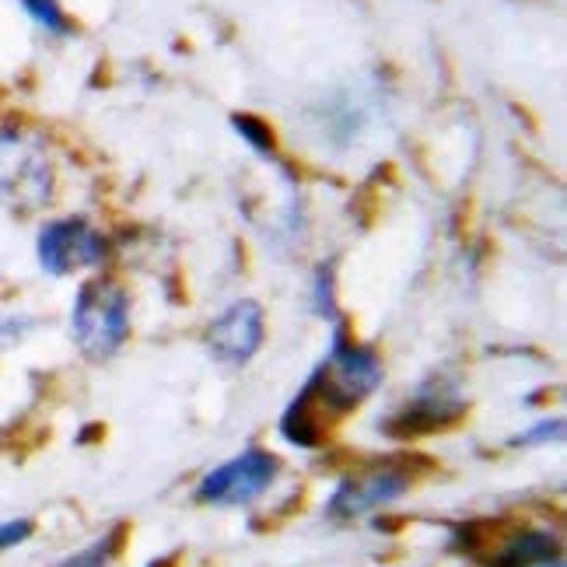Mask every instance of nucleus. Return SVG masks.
Masks as SVG:
<instances>
[{"label":"nucleus","instance_id":"obj_1","mask_svg":"<svg viewBox=\"0 0 567 567\" xmlns=\"http://www.w3.org/2000/svg\"><path fill=\"white\" fill-rule=\"evenodd\" d=\"M382 358L337 326L330 354L284 410L280 434L298 449H319L326 442V431L358 410L382 385Z\"/></svg>","mask_w":567,"mask_h":567},{"label":"nucleus","instance_id":"obj_2","mask_svg":"<svg viewBox=\"0 0 567 567\" xmlns=\"http://www.w3.org/2000/svg\"><path fill=\"white\" fill-rule=\"evenodd\" d=\"M71 333L89 361H109L130 337V295L109 277L84 280L71 305Z\"/></svg>","mask_w":567,"mask_h":567},{"label":"nucleus","instance_id":"obj_3","mask_svg":"<svg viewBox=\"0 0 567 567\" xmlns=\"http://www.w3.org/2000/svg\"><path fill=\"white\" fill-rule=\"evenodd\" d=\"M421 470H427L424 460H413V455H392V460H375L354 473H347L330 505H326V515L337 522H351L361 518L368 512H379L392 501H400L413 484H417Z\"/></svg>","mask_w":567,"mask_h":567},{"label":"nucleus","instance_id":"obj_4","mask_svg":"<svg viewBox=\"0 0 567 567\" xmlns=\"http://www.w3.org/2000/svg\"><path fill=\"white\" fill-rule=\"evenodd\" d=\"M463 413H466V396L460 382L452 375H431L389 413L379 424V431L389 434V439H421V434L455 427L463 421Z\"/></svg>","mask_w":567,"mask_h":567},{"label":"nucleus","instance_id":"obj_5","mask_svg":"<svg viewBox=\"0 0 567 567\" xmlns=\"http://www.w3.org/2000/svg\"><path fill=\"white\" fill-rule=\"evenodd\" d=\"M277 473H280L277 455L252 445L246 452L231 455L228 463L204 473L193 497L200 501V505H214V508H243V505H252L259 494L270 491Z\"/></svg>","mask_w":567,"mask_h":567},{"label":"nucleus","instance_id":"obj_6","mask_svg":"<svg viewBox=\"0 0 567 567\" xmlns=\"http://www.w3.org/2000/svg\"><path fill=\"white\" fill-rule=\"evenodd\" d=\"M109 256L105 235L84 217H56L35 235V259L50 277H71L84 270H99Z\"/></svg>","mask_w":567,"mask_h":567},{"label":"nucleus","instance_id":"obj_7","mask_svg":"<svg viewBox=\"0 0 567 567\" xmlns=\"http://www.w3.org/2000/svg\"><path fill=\"white\" fill-rule=\"evenodd\" d=\"M455 550L484 567H550L560 564V543L547 529H512L501 536H473L466 526L455 533Z\"/></svg>","mask_w":567,"mask_h":567},{"label":"nucleus","instance_id":"obj_8","mask_svg":"<svg viewBox=\"0 0 567 567\" xmlns=\"http://www.w3.org/2000/svg\"><path fill=\"white\" fill-rule=\"evenodd\" d=\"M50 165L35 147L21 144L18 134H0V204L29 214L47 204L50 196Z\"/></svg>","mask_w":567,"mask_h":567},{"label":"nucleus","instance_id":"obj_9","mask_svg":"<svg viewBox=\"0 0 567 567\" xmlns=\"http://www.w3.org/2000/svg\"><path fill=\"white\" fill-rule=\"evenodd\" d=\"M264 337H267L264 309H259V301L243 298V301H231L221 316H214V322L207 326V351L214 361L238 368V364H249L259 354Z\"/></svg>","mask_w":567,"mask_h":567},{"label":"nucleus","instance_id":"obj_10","mask_svg":"<svg viewBox=\"0 0 567 567\" xmlns=\"http://www.w3.org/2000/svg\"><path fill=\"white\" fill-rule=\"evenodd\" d=\"M123 543H126V526L116 522V526L105 529L95 543H89V547L71 554V557L56 560L53 567H113L116 557L123 554Z\"/></svg>","mask_w":567,"mask_h":567},{"label":"nucleus","instance_id":"obj_11","mask_svg":"<svg viewBox=\"0 0 567 567\" xmlns=\"http://www.w3.org/2000/svg\"><path fill=\"white\" fill-rule=\"evenodd\" d=\"M21 11H25L42 32H50V35H71V18L63 14L60 0H21Z\"/></svg>","mask_w":567,"mask_h":567},{"label":"nucleus","instance_id":"obj_12","mask_svg":"<svg viewBox=\"0 0 567 567\" xmlns=\"http://www.w3.org/2000/svg\"><path fill=\"white\" fill-rule=\"evenodd\" d=\"M231 123H235L238 134L249 141L252 151H259V155H274V134H270L267 123H259L256 116H246V113H238Z\"/></svg>","mask_w":567,"mask_h":567},{"label":"nucleus","instance_id":"obj_13","mask_svg":"<svg viewBox=\"0 0 567 567\" xmlns=\"http://www.w3.org/2000/svg\"><path fill=\"white\" fill-rule=\"evenodd\" d=\"M312 309L319 316H337V298H333V274H326V267L312 280Z\"/></svg>","mask_w":567,"mask_h":567},{"label":"nucleus","instance_id":"obj_14","mask_svg":"<svg viewBox=\"0 0 567 567\" xmlns=\"http://www.w3.org/2000/svg\"><path fill=\"white\" fill-rule=\"evenodd\" d=\"M560 434H564V421H539L529 431L515 434L512 445H547V442H557Z\"/></svg>","mask_w":567,"mask_h":567},{"label":"nucleus","instance_id":"obj_15","mask_svg":"<svg viewBox=\"0 0 567 567\" xmlns=\"http://www.w3.org/2000/svg\"><path fill=\"white\" fill-rule=\"evenodd\" d=\"M32 533H35V526H32L29 518H8V522H0V554L21 547V543H25Z\"/></svg>","mask_w":567,"mask_h":567}]
</instances>
